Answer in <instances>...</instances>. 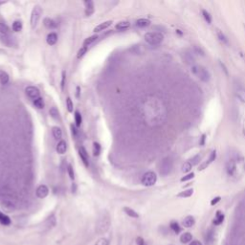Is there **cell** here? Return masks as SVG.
Returning <instances> with one entry per match:
<instances>
[{
    "mask_svg": "<svg viewBox=\"0 0 245 245\" xmlns=\"http://www.w3.org/2000/svg\"><path fill=\"white\" fill-rule=\"evenodd\" d=\"M149 24H150V21L148 19H146V18H140V19H138L136 21V26L139 28L147 27V26H149Z\"/></svg>",
    "mask_w": 245,
    "mask_h": 245,
    "instance_id": "obj_25",
    "label": "cell"
},
{
    "mask_svg": "<svg viewBox=\"0 0 245 245\" xmlns=\"http://www.w3.org/2000/svg\"><path fill=\"white\" fill-rule=\"evenodd\" d=\"M65 82H66V73L63 71L62 75H61V90H64V86H65Z\"/></svg>",
    "mask_w": 245,
    "mask_h": 245,
    "instance_id": "obj_47",
    "label": "cell"
},
{
    "mask_svg": "<svg viewBox=\"0 0 245 245\" xmlns=\"http://www.w3.org/2000/svg\"><path fill=\"white\" fill-rule=\"evenodd\" d=\"M95 245H109V241H108L107 238L102 237V238H100V239L96 242Z\"/></svg>",
    "mask_w": 245,
    "mask_h": 245,
    "instance_id": "obj_45",
    "label": "cell"
},
{
    "mask_svg": "<svg viewBox=\"0 0 245 245\" xmlns=\"http://www.w3.org/2000/svg\"><path fill=\"white\" fill-rule=\"evenodd\" d=\"M8 83H9V75L5 71L0 70V83L7 84Z\"/></svg>",
    "mask_w": 245,
    "mask_h": 245,
    "instance_id": "obj_28",
    "label": "cell"
},
{
    "mask_svg": "<svg viewBox=\"0 0 245 245\" xmlns=\"http://www.w3.org/2000/svg\"><path fill=\"white\" fill-rule=\"evenodd\" d=\"M216 150H214V152H212V153L210 154V157H209L208 161L205 162V163H203V164L199 167L198 169H199V171H203V169H205L211 163H213V162L216 160Z\"/></svg>",
    "mask_w": 245,
    "mask_h": 245,
    "instance_id": "obj_12",
    "label": "cell"
},
{
    "mask_svg": "<svg viewBox=\"0 0 245 245\" xmlns=\"http://www.w3.org/2000/svg\"><path fill=\"white\" fill-rule=\"evenodd\" d=\"M2 207H3L5 210H7L8 212H13V211L15 210V205H14V203H13V201H11V200H8V199L4 200V201L2 202Z\"/></svg>",
    "mask_w": 245,
    "mask_h": 245,
    "instance_id": "obj_15",
    "label": "cell"
},
{
    "mask_svg": "<svg viewBox=\"0 0 245 245\" xmlns=\"http://www.w3.org/2000/svg\"><path fill=\"white\" fill-rule=\"evenodd\" d=\"M23 28V25H22V22L19 21V20H16L13 23V30L14 32H20Z\"/></svg>",
    "mask_w": 245,
    "mask_h": 245,
    "instance_id": "obj_34",
    "label": "cell"
},
{
    "mask_svg": "<svg viewBox=\"0 0 245 245\" xmlns=\"http://www.w3.org/2000/svg\"><path fill=\"white\" fill-rule=\"evenodd\" d=\"M97 39H98V35H92V36L87 37V39L83 41V46H84V47L90 46L94 41L97 40Z\"/></svg>",
    "mask_w": 245,
    "mask_h": 245,
    "instance_id": "obj_30",
    "label": "cell"
},
{
    "mask_svg": "<svg viewBox=\"0 0 245 245\" xmlns=\"http://www.w3.org/2000/svg\"><path fill=\"white\" fill-rule=\"evenodd\" d=\"M157 181V175L153 172H147L142 177V184L146 187H152Z\"/></svg>",
    "mask_w": 245,
    "mask_h": 245,
    "instance_id": "obj_6",
    "label": "cell"
},
{
    "mask_svg": "<svg viewBox=\"0 0 245 245\" xmlns=\"http://www.w3.org/2000/svg\"><path fill=\"white\" fill-rule=\"evenodd\" d=\"M202 14H203V17L205 18V20L207 21V23L211 24L212 23V15L209 13V12H207L206 10H202Z\"/></svg>",
    "mask_w": 245,
    "mask_h": 245,
    "instance_id": "obj_39",
    "label": "cell"
},
{
    "mask_svg": "<svg viewBox=\"0 0 245 245\" xmlns=\"http://www.w3.org/2000/svg\"><path fill=\"white\" fill-rule=\"evenodd\" d=\"M216 35H217V37L219 39V40H220L222 43H225V44H228V43H229L227 36H226L220 30L216 29Z\"/></svg>",
    "mask_w": 245,
    "mask_h": 245,
    "instance_id": "obj_31",
    "label": "cell"
},
{
    "mask_svg": "<svg viewBox=\"0 0 245 245\" xmlns=\"http://www.w3.org/2000/svg\"><path fill=\"white\" fill-rule=\"evenodd\" d=\"M5 3H6V1H0V5H3Z\"/></svg>",
    "mask_w": 245,
    "mask_h": 245,
    "instance_id": "obj_58",
    "label": "cell"
},
{
    "mask_svg": "<svg viewBox=\"0 0 245 245\" xmlns=\"http://www.w3.org/2000/svg\"><path fill=\"white\" fill-rule=\"evenodd\" d=\"M191 71L193 72L194 75L200 80L203 83H209L211 80V74L210 72L207 70L204 66L202 65H198V64H194L192 66Z\"/></svg>",
    "mask_w": 245,
    "mask_h": 245,
    "instance_id": "obj_2",
    "label": "cell"
},
{
    "mask_svg": "<svg viewBox=\"0 0 245 245\" xmlns=\"http://www.w3.org/2000/svg\"><path fill=\"white\" fill-rule=\"evenodd\" d=\"M83 4L85 6V15L91 16L94 13V12H95V9H94V2L91 1V0H85Z\"/></svg>",
    "mask_w": 245,
    "mask_h": 245,
    "instance_id": "obj_11",
    "label": "cell"
},
{
    "mask_svg": "<svg viewBox=\"0 0 245 245\" xmlns=\"http://www.w3.org/2000/svg\"><path fill=\"white\" fill-rule=\"evenodd\" d=\"M226 171H227V173L231 176L235 175L236 172H237V166H236V163L231 160L227 163V165H226Z\"/></svg>",
    "mask_w": 245,
    "mask_h": 245,
    "instance_id": "obj_13",
    "label": "cell"
},
{
    "mask_svg": "<svg viewBox=\"0 0 245 245\" xmlns=\"http://www.w3.org/2000/svg\"><path fill=\"white\" fill-rule=\"evenodd\" d=\"M0 223H1L2 225L8 226V225H10L12 223V220H11V218L7 215H5L2 212H0Z\"/></svg>",
    "mask_w": 245,
    "mask_h": 245,
    "instance_id": "obj_23",
    "label": "cell"
},
{
    "mask_svg": "<svg viewBox=\"0 0 245 245\" xmlns=\"http://www.w3.org/2000/svg\"><path fill=\"white\" fill-rule=\"evenodd\" d=\"M112 24V20H107V21H104V23H101L99 24L98 26H96L95 28H94V32L95 33H99V32H102L105 29H107L110 25Z\"/></svg>",
    "mask_w": 245,
    "mask_h": 245,
    "instance_id": "obj_16",
    "label": "cell"
},
{
    "mask_svg": "<svg viewBox=\"0 0 245 245\" xmlns=\"http://www.w3.org/2000/svg\"><path fill=\"white\" fill-rule=\"evenodd\" d=\"M199 159H200V156L199 155H195L194 157H193L191 160H189L190 162H191V164L193 165V166H194V165H196L198 162H199Z\"/></svg>",
    "mask_w": 245,
    "mask_h": 245,
    "instance_id": "obj_48",
    "label": "cell"
},
{
    "mask_svg": "<svg viewBox=\"0 0 245 245\" xmlns=\"http://www.w3.org/2000/svg\"><path fill=\"white\" fill-rule=\"evenodd\" d=\"M171 229L175 233V234H178L181 232V227L179 226V224L176 222V221H172L171 222Z\"/></svg>",
    "mask_w": 245,
    "mask_h": 245,
    "instance_id": "obj_35",
    "label": "cell"
},
{
    "mask_svg": "<svg viewBox=\"0 0 245 245\" xmlns=\"http://www.w3.org/2000/svg\"><path fill=\"white\" fill-rule=\"evenodd\" d=\"M130 27V23L128 21H121L118 24H116L115 28L119 31H125Z\"/></svg>",
    "mask_w": 245,
    "mask_h": 245,
    "instance_id": "obj_26",
    "label": "cell"
},
{
    "mask_svg": "<svg viewBox=\"0 0 245 245\" xmlns=\"http://www.w3.org/2000/svg\"><path fill=\"white\" fill-rule=\"evenodd\" d=\"M49 113H50L51 117H52L53 119H55V120H58V119L60 118V112H59L58 108L55 107V106H53V107L50 108Z\"/></svg>",
    "mask_w": 245,
    "mask_h": 245,
    "instance_id": "obj_32",
    "label": "cell"
},
{
    "mask_svg": "<svg viewBox=\"0 0 245 245\" xmlns=\"http://www.w3.org/2000/svg\"><path fill=\"white\" fill-rule=\"evenodd\" d=\"M193 167H194V166L191 164L190 161H187L186 163H184V164L182 165V172H183V173H189L191 169H192Z\"/></svg>",
    "mask_w": 245,
    "mask_h": 245,
    "instance_id": "obj_36",
    "label": "cell"
},
{
    "mask_svg": "<svg viewBox=\"0 0 245 245\" xmlns=\"http://www.w3.org/2000/svg\"><path fill=\"white\" fill-rule=\"evenodd\" d=\"M79 154H80V157L83 161V163L84 164V166L86 168L89 167V157H88V153L86 152V149L83 147V146H81L80 149H79Z\"/></svg>",
    "mask_w": 245,
    "mask_h": 245,
    "instance_id": "obj_10",
    "label": "cell"
},
{
    "mask_svg": "<svg viewBox=\"0 0 245 245\" xmlns=\"http://www.w3.org/2000/svg\"><path fill=\"white\" fill-rule=\"evenodd\" d=\"M145 40L147 44L152 46H157L162 43L164 35L159 32H148L145 35Z\"/></svg>",
    "mask_w": 245,
    "mask_h": 245,
    "instance_id": "obj_3",
    "label": "cell"
},
{
    "mask_svg": "<svg viewBox=\"0 0 245 245\" xmlns=\"http://www.w3.org/2000/svg\"><path fill=\"white\" fill-rule=\"evenodd\" d=\"M206 240L208 241L209 243H212L213 240H214V231L212 229L209 230V232L207 233V236H206Z\"/></svg>",
    "mask_w": 245,
    "mask_h": 245,
    "instance_id": "obj_41",
    "label": "cell"
},
{
    "mask_svg": "<svg viewBox=\"0 0 245 245\" xmlns=\"http://www.w3.org/2000/svg\"><path fill=\"white\" fill-rule=\"evenodd\" d=\"M183 59L187 64H190L192 66L195 64V58L190 51H186L183 53Z\"/></svg>",
    "mask_w": 245,
    "mask_h": 245,
    "instance_id": "obj_9",
    "label": "cell"
},
{
    "mask_svg": "<svg viewBox=\"0 0 245 245\" xmlns=\"http://www.w3.org/2000/svg\"><path fill=\"white\" fill-rule=\"evenodd\" d=\"M111 224V220H110V216L106 212H104L100 215L98 220H97V224H96V231L98 234L102 235V234H105Z\"/></svg>",
    "mask_w": 245,
    "mask_h": 245,
    "instance_id": "obj_1",
    "label": "cell"
},
{
    "mask_svg": "<svg viewBox=\"0 0 245 245\" xmlns=\"http://www.w3.org/2000/svg\"><path fill=\"white\" fill-rule=\"evenodd\" d=\"M182 223H183L184 227H186V228H191V227H193V226L195 224V219H194V217L192 216H188L187 217L184 218V220H183Z\"/></svg>",
    "mask_w": 245,
    "mask_h": 245,
    "instance_id": "obj_14",
    "label": "cell"
},
{
    "mask_svg": "<svg viewBox=\"0 0 245 245\" xmlns=\"http://www.w3.org/2000/svg\"><path fill=\"white\" fill-rule=\"evenodd\" d=\"M66 149H67L66 142L63 141V140L60 141L59 144H58V146H56V152H58V153H60V154H63V153H65Z\"/></svg>",
    "mask_w": 245,
    "mask_h": 245,
    "instance_id": "obj_20",
    "label": "cell"
},
{
    "mask_svg": "<svg viewBox=\"0 0 245 245\" xmlns=\"http://www.w3.org/2000/svg\"><path fill=\"white\" fill-rule=\"evenodd\" d=\"M67 172H68L69 177H70L72 180H74V179H75V173H74V169H73L72 165H68V167H67Z\"/></svg>",
    "mask_w": 245,
    "mask_h": 245,
    "instance_id": "obj_44",
    "label": "cell"
},
{
    "mask_svg": "<svg viewBox=\"0 0 245 245\" xmlns=\"http://www.w3.org/2000/svg\"><path fill=\"white\" fill-rule=\"evenodd\" d=\"M194 177V173H189V174H187L186 176L182 177L180 181H181V182H185V181H189V180L193 179Z\"/></svg>",
    "mask_w": 245,
    "mask_h": 245,
    "instance_id": "obj_46",
    "label": "cell"
},
{
    "mask_svg": "<svg viewBox=\"0 0 245 245\" xmlns=\"http://www.w3.org/2000/svg\"><path fill=\"white\" fill-rule=\"evenodd\" d=\"M173 162L169 157H166L161 161L160 168H159V173L162 176H166L168 174L171 173L173 169Z\"/></svg>",
    "mask_w": 245,
    "mask_h": 245,
    "instance_id": "obj_5",
    "label": "cell"
},
{
    "mask_svg": "<svg viewBox=\"0 0 245 245\" xmlns=\"http://www.w3.org/2000/svg\"><path fill=\"white\" fill-rule=\"evenodd\" d=\"M190 245H202V243L198 240H194L190 243Z\"/></svg>",
    "mask_w": 245,
    "mask_h": 245,
    "instance_id": "obj_53",
    "label": "cell"
},
{
    "mask_svg": "<svg viewBox=\"0 0 245 245\" xmlns=\"http://www.w3.org/2000/svg\"><path fill=\"white\" fill-rule=\"evenodd\" d=\"M42 14V9L40 5H35L31 13V17H30V24H31V28L35 29L37 24H39V21L41 17Z\"/></svg>",
    "mask_w": 245,
    "mask_h": 245,
    "instance_id": "obj_4",
    "label": "cell"
},
{
    "mask_svg": "<svg viewBox=\"0 0 245 245\" xmlns=\"http://www.w3.org/2000/svg\"><path fill=\"white\" fill-rule=\"evenodd\" d=\"M236 95L237 97L243 103H245V88L244 87H241V86H238L237 87L236 89Z\"/></svg>",
    "mask_w": 245,
    "mask_h": 245,
    "instance_id": "obj_18",
    "label": "cell"
},
{
    "mask_svg": "<svg viewBox=\"0 0 245 245\" xmlns=\"http://www.w3.org/2000/svg\"><path fill=\"white\" fill-rule=\"evenodd\" d=\"M43 24H44V26H45L47 29H55V28H56V26H58L55 20H53L52 18H49V17L44 18Z\"/></svg>",
    "mask_w": 245,
    "mask_h": 245,
    "instance_id": "obj_17",
    "label": "cell"
},
{
    "mask_svg": "<svg viewBox=\"0 0 245 245\" xmlns=\"http://www.w3.org/2000/svg\"><path fill=\"white\" fill-rule=\"evenodd\" d=\"M220 65H221V67L223 68V70H224V72H225V74L226 75H228V71H227V68L225 67V65H224V63H222V62H220Z\"/></svg>",
    "mask_w": 245,
    "mask_h": 245,
    "instance_id": "obj_54",
    "label": "cell"
},
{
    "mask_svg": "<svg viewBox=\"0 0 245 245\" xmlns=\"http://www.w3.org/2000/svg\"><path fill=\"white\" fill-rule=\"evenodd\" d=\"M71 131H72V135L76 137V136H77V133H78V130H77L76 126L73 125H71Z\"/></svg>",
    "mask_w": 245,
    "mask_h": 245,
    "instance_id": "obj_50",
    "label": "cell"
},
{
    "mask_svg": "<svg viewBox=\"0 0 245 245\" xmlns=\"http://www.w3.org/2000/svg\"><path fill=\"white\" fill-rule=\"evenodd\" d=\"M124 212L130 217H133V218H138L139 217V214L137 212H135L133 209L129 208V207H125L124 208Z\"/></svg>",
    "mask_w": 245,
    "mask_h": 245,
    "instance_id": "obj_24",
    "label": "cell"
},
{
    "mask_svg": "<svg viewBox=\"0 0 245 245\" xmlns=\"http://www.w3.org/2000/svg\"><path fill=\"white\" fill-rule=\"evenodd\" d=\"M49 194V189L48 187L45 185H40L35 191V194L39 198H45Z\"/></svg>",
    "mask_w": 245,
    "mask_h": 245,
    "instance_id": "obj_8",
    "label": "cell"
},
{
    "mask_svg": "<svg viewBox=\"0 0 245 245\" xmlns=\"http://www.w3.org/2000/svg\"><path fill=\"white\" fill-rule=\"evenodd\" d=\"M194 50H195V52H196L198 55L204 56V51H203V49H202L201 47H199V46H194Z\"/></svg>",
    "mask_w": 245,
    "mask_h": 245,
    "instance_id": "obj_49",
    "label": "cell"
},
{
    "mask_svg": "<svg viewBox=\"0 0 245 245\" xmlns=\"http://www.w3.org/2000/svg\"><path fill=\"white\" fill-rule=\"evenodd\" d=\"M75 122H76V125L78 126H80L83 123V117L79 111H75Z\"/></svg>",
    "mask_w": 245,
    "mask_h": 245,
    "instance_id": "obj_38",
    "label": "cell"
},
{
    "mask_svg": "<svg viewBox=\"0 0 245 245\" xmlns=\"http://www.w3.org/2000/svg\"><path fill=\"white\" fill-rule=\"evenodd\" d=\"M220 199H221V198H220L219 196H217V197L214 198V199H213V200L211 201V205H212V206H214V205L217 204V203H218V202L220 201Z\"/></svg>",
    "mask_w": 245,
    "mask_h": 245,
    "instance_id": "obj_52",
    "label": "cell"
},
{
    "mask_svg": "<svg viewBox=\"0 0 245 245\" xmlns=\"http://www.w3.org/2000/svg\"><path fill=\"white\" fill-rule=\"evenodd\" d=\"M9 31H10V29H9V27H8L6 24L0 22V34L8 35V34H9Z\"/></svg>",
    "mask_w": 245,
    "mask_h": 245,
    "instance_id": "obj_40",
    "label": "cell"
},
{
    "mask_svg": "<svg viewBox=\"0 0 245 245\" xmlns=\"http://www.w3.org/2000/svg\"><path fill=\"white\" fill-rule=\"evenodd\" d=\"M25 93H26V95H27L30 99H32V100H34V101L36 100V99H39V98H40V90L37 89L36 87H35V86H28V87H26Z\"/></svg>",
    "mask_w": 245,
    "mask_h": 245,
    "instance_id": "obj_7",
    "label": "cell"
},
{
    "mask_svg": "<svg viewBox=\"0 0 245 245\" xmlns=\"http://www.w3.org/2000/svg\"><path fill=\"white\" fill-rule=\"evenodd\" d=\"M80 93H81V87L77 86V93H76V97L77 98H80Z\"/></svg>",
    "mask_w": 245,
    "mask_h": 245,
    "instance_id": "obj_55",
    "label": "cell"
},
{
    "mask_svg": "<svg viewBox=\"0 0 245 245\" xmlns=\"http://www.w3.org/2000/svg\"><path fill=\"white\" fill-rule=\"evenodd\" d=\"M52 133H53L54 138H56V140H60L62 137V131H61V127H59V126H54L52 128Z\"/></svg>",
    "mask_w": 245,
    "mask_h": 245,
    "instance_id": "obj_21",
    "label": "cell"
},
{
    "mask_svg": "<svg viewBox=\"0 0 245 245\" xmlns=\"http://www.w3.org/2000/svg\"><path fill=\"white\" fill-rule=\"evenodd\" d=\"M223 220H224V215L220 212V211H218V212H216V217H215V219H214V224L215 225H220L222 222H223Z\"/></svg>",
    "mask_w": 245,
    "mask_h": 245,
    "instance_id": "obj_27",
    "label": "cell"
},
{
    "mask_svg": "<svg viewBox=\"0 0 245 245\" xmlns=\"http://www.w3.org/2000/svg\"><path fill=\"white\" fill-rule=\"evenodd\" d=\"M101 153V146L99 143H94L93 144V155L94 156H99Z\"/></svg>",
    "mask_w": 245,
    "mask_h": 245,
    "instance_id": "obj_33",
    "label": "cell"
},
{
    "mask_svg": "<svg viewBox=\"0 0 245 245\" xmlns=\"http://www.w3.org/2000/svg\"><path fill=\"white\" fill-rule=\"evenodd\" d=\"M136 241H137V244H138V245H146V242H145L144 238H142V237H138L136 238Z\"/></svg>",
    "mask_w": 245,
    "mask_h": 245,
    "instance_id": "obj_51",
    "label": "cell"
},
{
    "mask_svg": "<svg viewBox=\"0 0 245 245\" xmlns=\"http://www.w3.org/2000/svg\"><path fill=\"white\" fill-rule=\"evenodd\" d=\"M194 194V190L193 189H188L186 191H183L181 193H179L177 194L178 197H181V198H188V197H191Z\"/></svg>",
    "mask_w": 245,
    "mask_h": 245,
    "instance_id": "obj_29",
    "label": "cell"
},
{
    "mask_svg": "<svg viewBox=\"0 0 245 245\" xmlns=\"http://www.w3.org/2000/svg\"><path fill=\"white\" fill-rule=\"evenodd\" d=\"M86 52H87V47H82L79 51H78V54H77V58L78 59H82L83 56L86 54Z\"/></svg>",
    "mask_w": 245,
    "mask_h": 245,
    "instance_id": "obj_42",
    "label": "cell"
},
{
    "mask_svg": "<svg viewBox=\"0 0 245 245\" xmlns=\"http://www.w3.org/2000/svg\"><path fill=\"white\" fill-rule=\"evenodd\" d=\"M66 106H67V110H68V112H73L74 105H73V102H72V100H71L69 97L66 99Z\"/></svg>",
    "mask_w": 245,
    "mask_h": 245,
    "instance_id": "obj_43",
    "label": "cell"
},
{
    "mask_svg": "<svg viewBox=\"0 0 245 245\" xmlns=\"http://www.w3.org/2000/svg\"><path fill=\"white\" fill-rule=\"evenodd\" d=\"M34 104H35V106L36 108H39V109L43 108V107H44V102H43V99L40 97L39 99L35 100V101H34Z\"/></svg>",
    "mask_w": 245,
    "mask_h": 245,
    "instance_id": "obj_37",
    "label": "cell"
},
{
    "mask_svg": "<svg viewBox=\"0 0 245 245\" xmlns=\"http://www.w3.org/2000/svg\"><path fill=\"white\" fill-rule=\"evenodd\" d=\"M46 41L49 45H55L56 43V41H58V35L56 33H50L47 35Z\"/></svg>",
    "mask_w": 245,
    "mask_h": 245,
    "instance_id": "obj_19",
    "label": "cell"
},
{
    "mask_svg": "<svg viewBox=\"0 0 245 245\" xmlns=\"http://www.w3.org/2000/svg\"><path fill=\"white\" fill-rule=\"evenodd\" d=\"M205 139H206V136L205 135H202V137H201V142H200V145H204L205 144Z\"/></svg>",
    "mask_w": 245,
    "mask_h": 245,
    "instance_id": "obj_56",
    "label": "cell"
},
{
    "mask_svg": "<svg viewBox=\"0 0 245 245\" xmlns=\"http://www.w3.org/2000/svg\"><path fill=\"white\" fill-rule=\"evenodd\" d=\"M76 189H77V186H76V184L74 183V184L72 185V192L75 193V192H76Z\"/></svg>",
    "mask_w": 245,
    "mask_h": 245,
    "instance_id": "obj_57",
    "label": "cell"
},
{
    "mask_svg": "<svg viewBox=\"0 0 245 245\" xmlns=\"http://www.w3.org/2000/svg\"><path fill=\"white\" fill-rule=\"evenodd\" d=\"M192 239H193V235L189 232H186V233L182 234L181 237H180V241L182 243H189V242L192 241Z\"/></svg>",
    "mask_w": 245,
    "mask_h": 245,
    "instance_id": "obj_22",
    "label": "cell"
}]
</instances>
